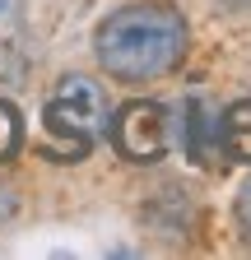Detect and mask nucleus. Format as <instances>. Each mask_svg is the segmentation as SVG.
I'll list each match as a JSON object with an SVG mask.
<instances>
[{
	"label": "nucleus",
	"instance_id": "nucleus-3",
	"mask_svg": "<svg viewBox=\"0 0 251 260\" xmlns=\"http://www.w3.org/2000/svg\"><path fill=\"white\" fill-rule=\"evenodd\" d=\"M112 149L125 162H159L172 149V121L163 103H125L112 121Z\"/></svg>",
	"mask_w": 251,
	"mask_h": 260
},
{
	"label": "nucleus",
	"instance_id": "nucleus-6",
	"mask_svg": "<svg viewBox=\"0 0 251 260\" xmlns=\"http://www.w3.org/2000/svg\"><path fill=\"white\" fill-rule=\"evenodd\" d=\"M233 209H237V228H242V242L251 246V181L237 190V205H233Z\"/></svg>",
	"mask_w": 251,
	"mask_h": 260
},
{
	"label": "nucleus",
	"instance_id": "nucleus-1",
	"mask_svg": "<svg viewBox=\"0 0 251 260\" xmlns=\"http://www.w3.org/2000/svg\"><path fill=\"white\" fill-rule=\"evenodd\" d=\"M186 42H191V28H186L181 10L163 5V0L121 5L93 32L103 75L121 84H149L159 75H172L186 56Z\"/></svg>",
	"mask_w": 251,
	"mask_h": 260
},
{
	"label": "nucleus",
	"instance_id": "nucleus-8",
	"mask_svg": "<svg viewBox=\"0 0 251 260\" xmlns=\"http://www.w3.org/2000/svg\"><path fill=\"white\" fill-rule=\"evenodd\" d=\"M10 214H14V195L0 190V218H10Z\"/></svg>",
	"mask_w": 251,
	"mask_h": 260
},
{
	"label": "nucleus",
	"instance_id": "nucleus-7",
	"mask_svg": "<svg viewBox=\"0 0 251 260\" xmlns=\"http://www.w3.org/2000/svg\"><path fill=\"white\" fill-rule=\"evenodd\" d=\"M224 10H233V14H251V0H218Z\"/></svg>",
	"mask_w": 251,
	"mask_h": 260
},
{
	"label": "nucleus",
	"instance_id": "nucleus-5",
	"mask_svg": "<svg viewBox=\"0 0 251 260\" xmlns=\"http://www.w3.org/2000/svg\"><path fill=\"white\" fill-rule=\"evenodd\" d=\"M19 144H23V125H19V107H14V103H5V98H0V162H5V158H14V153H19Z\"/></svg>",
	"mask_w": 251,
	"mask_h": 260
},
{
	"label": "nucleus",
	"instance_id": "nucleus-2",
	"mask_svg": "<svg viewBox=\"0 0 251 260\" xmlns=\"http://www.w3.org/2000/svg\"><path fill=\"white\" fill-rule=\"evenodd\" d=\"M42 121H47V130L56 140H66V153H70L66 162H79L93 149V140L103 135L107 98H103V88L93 84L88 75H66L51 88L47 107H42Z\"/></svg>",
	"mask_w": 251,
	"mask_h": 260
},
{
	"label": "nucleus",
	"instance_id": "nucleus-4",
	"mask_svg": "<svg viewBox=\"0 0 251 260\" xmlns=\"http://www.w3.org/2000/svg\"><path fill=\"white\" fill-rule=\"evenodd\" d=\"M218 135H224V149L233 158H246L251 162V103H233L218 121Z\"/></svg>",
	"mask_w": 251,
	"mask_h": 260
}]
</instances>
